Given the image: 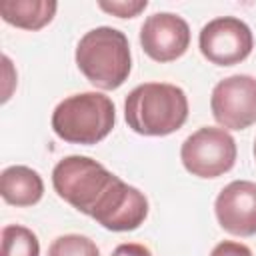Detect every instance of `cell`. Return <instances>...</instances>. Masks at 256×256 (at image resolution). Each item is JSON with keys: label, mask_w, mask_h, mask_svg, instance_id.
Wrapping results in <instances>:
<instances>
[{"label": "cell", "mask_w": 256, "mask_h": 256, "mask_svg": "<svg viewBox=\"0 0 256 256\" xmlns=\"http://www.w3.org/2000/svg\"><path fill=\"white\" fill-rule=\"evenodd\" d=\"M56 8L54 0H2L0 16L16 28L40 30L54 18Z\"/></svg>", "instance_id": "11"}, {"label": "cell", "mask_w": 256, "mask_h": 256, "mask_svg": "<svg viewBox=\"0 0 256 256\" xmlns=\"http://www.w3.org/2000/svg\"><path fill=\"white\" fill-rule=\"evenodd\" d=\"M98 6L104 12L114 14L118 18H134L148 6V2L146 0H116V2H98Z\"/></svg>", "instance_id": "14"}, {"label": "cell", "mask_w": 256, "mask_h": 256, "mask_svg": "<svg viewBox=\"0 0 256 256\" xmlns=\"http://www.w3.org/2000/svg\"><path fill=\"white\" fill-rule=\"evenodd\" d=\"M214 120L226 130H244L256 122V78L234 74L220 80L210 96Z\"/></svg>", "instance_id": "7"}, {"label": "cell", "mask_w": 256, "mask_h": 256, "mask_svg": "<svg viewBox=\"0 0 256 256\" xmlns=\"http://www.w3.org/2000/svg\"><path fill=\"white\" fill-rule=\"evenodd\" d=\"M2 256H40L36 234L18 224L2 228Z\"/></svg>", "instance_id": "12"}, {"label": "cell", "mask_w": 256, "mask_h": 256, "mask_svg": "<svg viewBox=\"0 0 256 256\" xmlns=\"http://www.w3.org/2000/svg\"><path fill=\"white\" fill-rule=\"evenodd\" d=\"M210 256H252V250L246 244H240L234 240H224L214 246Z\"/></svg>", "instance_id": "15"}, {"label": "cell", "mask_w": 256, "mask_h": 256, "mask_svg": "<svg viewBox=\"0 0 256 256\" xmlns=\"http://www.w3.org/2000/svg\"><path fill=\"white\" fill-rule=\"evenodd\" d=\"M76 64L86 80L96 88H120L132 70L126 34L110 26H98L86 32L76 46Z\"/></svg>", "instance_id": "3"}, {"label": "cell", "mask_w": 256, "mask_h": 256, "mask_svg": "<svg viewBox=\"0 0 256 256\" xmlns=\"http://www.w3.org/2000/svg\"><path fill=\"white\" fill-rule=\"evenodd\" d=\"M0 194L12 206H32L44 194L40 174L28 166H8L0 174Z\"/></svg>", "instance_id": "10"}, {"label": "cell", "mask_w": 256, "mask_h": 256, "mask_svg": "<svg viewBox=\"0 0 256 256\" xmlns=\"http://www.w3.org/2000/svg\"><path fill=\"white\" fill-rule=\"evenodd\" d=\"M48 256H100V254L96 244L88 236L64 234L50 244Z\"/></svg>", "instance_id": "13"}, {"label": "cell", "mask_w": 256, "mask_h": 256, "mask_svg": "<svg viewBox=\"0 0 256 256\" xmlns=\"http://www.w3.org/2000/svg\"><path fill=\"white\" fill-rule=\"evenodd\" d=\"M56 194L106 230H136L148 216L146 196L88 156H66L52 170Z\"/></svg>", "instance_id": "1"}, {"label": "cell", "mask_w": 256, "mask_h": 256, "mask_svg": "<svg viewBox=\"0 0 256 256\" xmlns=\"http://www.w3.org/2000/svg\"><path fill=\"white\" fill-rule=\"evenodd\" d=\"M116 122L114 102L102 92H80L64 98L52 112V130L70 144H96Z\"/></svg>", "instance_id": "4"}, {"label": "cell", "mask_w": 256, "mask_h": 256, "mask_svg": "<svg viewBox=\"0 0 256 256\" xmlns=\"http://www.w3.org/2000/svg\"><path fill=\"white\" fill-rule=\"evenodd\" d=\"M214 212L218 224L234 236L256 234V182L234 180L216 196Z\"/></svg>", "instance_id": "9"}, {"label": "cell", "mask_w": 256, "mask_h": 256, "mask_svg": "<svg viewBox=\"0 0 256 256\" xmlns=\"http://www.w3.org/2000/svg\"><path fill=\"white\" fill-rule=\"evenodd\" d=\"M254 158H256V142H254Z\"/></svg>", "instance_id": "17"}, {"label": "cell", "mask_w": 256, "mask_h": 256, "mask_svg": "<svg viewBox=\"0 0 256 256\" xmlns=\"http://www.w3.org/2000/svg\"><path fill=\"white\" fill-rule=\"evenodd\" d=\"M198 44L208 62L218 66H234L250 56L254 36L244 20L236 16H220L202 26Z\"/></svg>", "instance_id": "6"}, {"label": "cell", "mask_w": 256, "mask_h": 256, "mask_svg": "<svg viewBox=\"0 0 256 256\" xmlns=\"http://www.w3.org/2000/svg\"><path fill=\"white\" fill-rule=\"evenodd\" d=\"M124 118L136 134L168 136L184 126L188 98L176 84L144 82L126 96Z\"/></svg>", "instance_id": "2"}, {"label": "cell", "mask_w": 256, "mask_h": 256, "mask_svg": "<svg viewBox=\"0 0 256 256\" xmlns=\"http://www.w3.org/2000/svg\"><path fill=\"white\" fill-rule=\"evenodd\" d=\"M112 256H152V252L144 246V244H136V242H126L114 248Z\"/></svg>", "instance_id": "16"}, {"label": "cell", "mask_w": 256, "mask_h": 256, "mask_svg": "<svg viewBox=\"0 0 256 256\" xmlns=\"http://www.w3.org/2000/svg\"><path fill=\"white\" fill-rule=\"evenodd\" d=\"M180 160L192 176L218 178L234 166L236 142L228 130L204 126L182 142Z\"/></svg>", "instance_id": "5"}, {"label": "cell", "mask_w": 256, "mask_h": 256, "mask_svg": "<svg viewBox=\"0 0 256 256\" xmlns=\"http://www.w3.org/2000/svg\"><path fill=\"white\" fill-rule=\"evenodd\" d=\"M142 50L156 62H172L190 46V28L186 20L172 12L148 16L140 28Z\"/></svg>", "instance_id": "8"}]
</instances>
